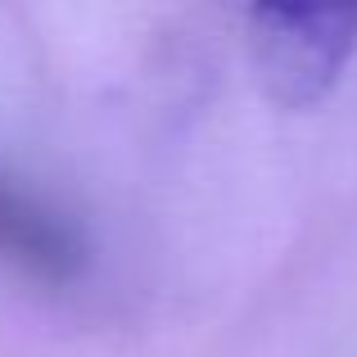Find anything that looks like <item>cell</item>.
Wrapping results in <instances>:
<instances>
[{
	"mask_svg": "<svg viewBox=\"0 0 357 357\" xmlns=\"http://www.w3.org/2000/svg\"><path fill=\"white\" fill-rule=\"evenodd\" d=\"M258 59L285 100H317L357 45V9H253Z\"/></svg>",
	"mask_w": 357,
	"mask_h": 357,
	"instance_id": "1",
	"label": "cell"
},
{
	"mask_svg": "<svg viewBox=\"0 0 357 357\" xmlns=\"http://www.w3.org/2000/svg\"><path fill=\"white\" fill-rule=\"evenodd\" d=\"M0 262L36 285H68L86 267L82 231L0 163Z\"/></svg>",
	"mask_w": 357,
	"mask_h": 357,
	"instance_id": "2",
	"label": "cell"
}]
</instances>
